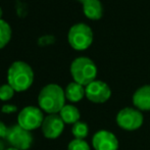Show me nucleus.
<instances>
[{
    "label": "nucleus",
    "mask_w": 150,
    "mask_h": 150,
    "mask_svg": "<svg viewBox=\"0 0 150 150\" xmlns=\"http://www.w3.org/2000/svg\"><path fill=\"white\" fill-rule=\"evenodd\" d=\"M11 38V28L9 24L3 20H0V49L8 44Z\"/></svg>",
    "instance_id": "obj_15"
},
{
    "label": "nucleus",
    "mask_w": 150,
    "mask_h": 150,
    "mask_svg": "<svg viewBox=\"0 0 150 150\" xmlns=\"http://www.w3.org/2000/svg\"><path fill=\"white\" fill-rule=\"evenodd\" d=\"M7 127L4 125L3 122L0 120V138H5L6 133H7Z\"/></svg>",
    "instance_id": "obj_21"
},
{
    "label": "nucleus",
    "mask_w": 150,
    "mask_h": 150,
    "mask_svg": "<svg viewBox=\"0 0 150 150\" xmlns=\"http://www.w3.org/2000/svg\"><path fill=\"white\" fill-rule=\"evenodd\" d=\"M14 89L9 84H4L0 86V100L1 101H8L13 97Z\"/></svg>",
    "instance_id": "obj_17"
},
{
    "label": "nucleus",
    "mask_w": 150,
    "mask_h": 150,
    "mask_svg": "<svg viewBox=\"0 0 150 150\" xmlns=\"http://www.w3.org/2000/svg\"><path fill=\"white\" fill-rule=\"evenodd\" d=\"M43 111L40 107L26 106L20 111L18 115V125L28 131L40 128L44 120Z\"/></svg>",
    "instance_id": "obj_6"
},
{
    "label": "nucleus",
    "mask_w": 150,
    "mask_h": 150,
    "mask_svg": "<svg viewBox=\"0 0 150 150\" xmlns=\"http://www.w3.org/2000/svg\"><path fill=\"white\" fill-rule=\"evenodd\" d=\"M86 97L93 103H104L110 98L111 90L106 83L95 80L85 87Z\"/></svg>",
    "instance_id": "obj_8"
},
{
    "label": "nucleus",
    "mask_w": 150,
    "mask_h": 150,
    "mask_svg": "<svg viewBox=\"0 0 150 150\" xmlns=\"http://www.w3.org/2000/svg\"><path fill=\"white\" fill-rule=\"evenodd\" d=\"M1 16H2V8L0 7V20H1Z\"/></svg>",
    "instance_id": "obj_23"
},
{
    "label": "nucleus",
    "mask_w": 150,
    "mask_h": 150,
    "mask_svg": "<svg viewBox=\"0 0 150 150\" xmlns=\"http://www.w3.org/2000/svg\"><path fill=\"white\" fill-rule=\"evenodd\" d=\"M143 115L139 109L125 107L120 109L117 115V124L126 131H135L143 125Z\"/></svg>",
    "instance_id": "obj_7"
},
{
    "label": "nucleus",
    "mask_w": 150,
    "mask_h": 150,
    "mask_svg": "<svg viewBox=\"0 0 150 150\" xmlns=\"http://www.w3.org/2000/svg\"><path fill=\"white\" fill-rule=\"evenodd\" d=\"M71 133H73V136L75 137V139H80V140H84L86 137L88 136V133H89V128H88V125L84 122H78L75 125H73V128H71Z\"/></svg>",
    "instance_id": "obj_16"
},
{
    "label": "nucleus",
    "mask_w": 150,
    "mask_h": 150,
    "mask_svg": "<svg viewBox=\"0 0 150 150\" xmlns=\"http://www.w3.org/2000/svg\"><path fill=\"white\" fill-rule=\"evenodd\" d=\"M92 145L95 150H117L119 140L113 133L106 130H100L93 136Z\"/></svg>",
    "instance_id": "obj_10"
},
{
    "label": "nucleus",
    "mask_w": 150,
    "mask_h": 150,
    "mask_svg": "<svg viewBox=\"0 0 150 150\" xmlns=\"http://www.w3.org/2000/svg\"><path fill=\"white\" fill-rule=\"evenodd\" d=\"M67 150H91L90 146L85 140L74 139L67 146Z\"/></svg>",
    "instance_id": "obj_18"
},
{
    "label": "nucleus",
    "mask_w": 150,
    "mask_h": 150,
    "mask_svg": "<svg viewBox=\"0 0 150 150\" xmlns=\"http://www.w3.org/2000/svg\"><path fill=\"white\" fill-rule=\"evenodd\" d=\"M80 1H82V2H83V1H84V0H80Z\"/></svg>",
    "instance_id": "obj_24"
},
{
    "label": "nucleus",
    "mask_w": 150,
    "mask_h": 150,
    "mask_svg": "<svg viewBox=\"0 0 150 150\" xmlns=\"http://www.w3.org/2000/svg\"><path fill=\"white\" fill-rule=\"evenodd\" d=\"M18 110V107L16 105L12 104H4L1 108V111L3 113H6V115H9V113H13Z\"/></svg>",
    "instance_id": "obj_20"
},
{
    "label": "nucleus",
    "mask_w": 150,
    "mask_h": 150,
    "mask_svg": "<svg viewBox=\"0 0 150 150\" xmlns=\"http://www.w3.org/2000/svg\"><path fill=\"white\" fill-rule=\"evenodd\" d=\"M5 150H18V149H16V148H13V147H9V148H7Z\"/></svg>",
    "instance_id": "obj_22"
},
{
    "label": "nucleus",
    "mask_w": 150,
    "mask_h": 150,
    "mask_svg": "<svg viewBox=\"0 0 150 150\" xmlns=\"http://www.w3.org/2000/svg\"><path fill=\"white\" fill-rule=\"evenodd\" d=\"M133 103L140 111L150 110V85L142 86L134 93Z\"/></svg>",
    "instance_id": "obj_11"
},
{
    "label": "nucleus",
    "mask_w": 150,
    "mask_h": 150,
    "mask_svg": "<svg viewBox=\"0 0 150 150\" xmlns=\"http://www.w3.org/2000/svg\"><path fill=\"white\" fill-rule=\"evenodd\" d=\"M71 74L74 82L86 87L95 81L97 76V67L94 61L88 57H78L71 62Z\"/></svg>",
    "instance_id": "obj_3"
},
{
    "label": "nucleus",
    "mask_w": 150,
    "mask_h": 150,
    "mask_svg": "<svg viewBox=\"0 0 150 150\" xmlns=\"http://www.w3.org/2000/svg\"><path fill=\"white\" fill-rule=\"evenodd\" d=\"M64 90L57 84H48L42 88L38 95V104L42 111L48 115L59 113L65 105Z\"/></svg>",
    "instance_id": "obj_1"
},
{
    "label": "nucleus",
    "mask_w": 150,
    "mask_h": 150,
    "mask_svg": "<svg viewBox=\"0 0 150 150\" xmlns=\"http://www.w3.org/2000/svg\"><path fill=\"white\" fill-rule=\"evenodd\" d=\"M83 11L90 20H99L103 14L102 3L99 0H84Z\"/></svg>",
    "instance_id": "obj_12"
},
{
    "label": "nucleus",
    "mask_w": 150,
    "mask_h": 150,
    "mask_svg": "<svg viewBox=\"0 0 150 150\" xmlns=\"http://www.w3.org/2000/svg\"><path fill=\"white\" fill-rule=\"evenodd\" d=\"M67 40L74 49L85 50L93 42V32L88 25L79 23L69 29Z\"/></svg>",
    "instance_id": "obj_4"
},
{
    "label": "nucleus",
    "mask_w": 150,
    "mask_h": 150,
    "mask_svg": "<svg viewBox=\"0 0 150 150\" xmlns=\"http://www.w3.org/2000/svg\"><path fill=\"white\" fill-rule=\"evenodd\" d=\"M59 117L61 120H63L64 124L67 125H75L76 122H78L80 120V113L79 109L76 106L71 104H65L62 107V109L59 111Z\"/></svg>",
    "instance_id": "obj_14"
},
{
    "label": "nucleus",
    "mask_w": 150,
    "mask_h": 150,
    "mask_svg": "<svg viewBox=\"0 0 150 150\" xmlns=\"http://www.w3.org/2000/svg\"><path fill=\"white\" fill-rule=\"evenodd\" d=\"M54 41H55V38H54L53 36L46 35V36H43V37L40 38L38 43L42 46H46V45H49V44H52Z\"/></svg>",
    "instance_id": "obj_19"
},
{
    "label": "nucleus",
    "mask_w": 150,
    "mask_h": 150,
    "mask_svg": "<svg viewBox=\"0 0 150 150\" xmlns=\"http://www.w3.org/2000/svg\"><path fill=\"white\" fill-rule=\"evenodd\" d=\"M34 71L31 65L25 61H14L7 71V84H9L16 92L27 91L33 85Z\"/></svg>",
    "instance_id": "obj_2"
},
{
    "label": "nucleus",
    "mask_w": 150,
    "mask_h": 150,
    "mask_svg": "<svg viewBox=\"0 0 150 150\" xmlns=\"http://www.w3.org/2000/svg\"><path fill=\"white\" fill-rule=\"evenodd\" d=\"M5 139L11 147L18 150H28L33 144V135L30 131L22 128L18 124L8 127Z\"/></svg>",
    "instance_id": "obj_5"
},
{
    "label": "nucleus",
    "mask_w": 150,
    "mask_h": 150,
    "mask_svg": "<svg viewBox=\"0 0 150 150\" xmlns=\"http://www.w3.org/2000/svg\"><path fill=\"white\" fill-rule=\"evenodd\" d=\"M42 133L47 139H56L62 134L64 130V122L59 115H48L44 117L41 126Z\"/></svg>",
    "instance_id": "obj_9"
},
{
    "label": "nucleus",
    "mask_w": 150,
    "mask_h": 150,
    "mask_svg": "<svg viewBox=\"0 0 150 150\" xmlns=\"http://www.w3.org/2000/svg\"><path fill=\"white\" fill-rule=\"evenodd\" d=\"M65 98L71 102H79L86 96L85 87L76 82H71L67 86L64 90Z\"/></svg>",
    "instance_id": "obj_13"
}]
</instances>
